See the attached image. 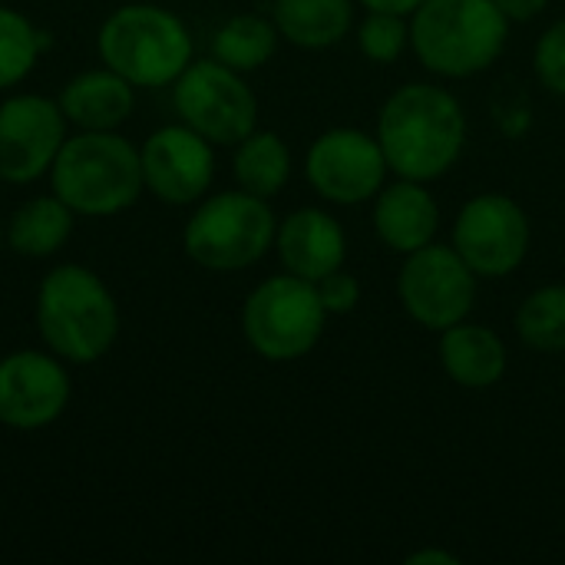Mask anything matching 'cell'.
Instances as JSON below:
<instances>
[{
    "label": "cell",
    "instance_id": "1",
    "mask_svg": "<svg viewBox=\"0 0 565 565\" xmlns=\"http://www.w3.org/2000/svg\"><path fill=\"white\" fill-rule=\"evenodd\" d=\"M36 331L66 364H96L119 334V305L86 265H56L36 288Z\"/></svg>",
    "mask_w": 565,
    "mask_h": 565
},
{
    "label": "cell",
    "instance_id": "2",
    "mask_svg": "<svg viewBox=\"0 0 565 565\" xmlns=\"http://www.w3.org/2000/svg\"><path fill=\"white\" fill-rule=\"evenodd\" d=\"M467 122L460 103L427 83L397 89L381 113V149L387 169L427 182L444 175L463 149Z\"/></svg>",
    "mask_w": 565,
    "mask_h": 565
},
{
    "label": "cell",
    "instance_id": "3",
    "mask_svg": "<svg viewBox=\"0 0 565 565\" xmlns=\"http://www.w3.org/2000/svg\"><path fill=\"white\" fill-rule=\"evenodd\" d=\"M50 185L76 215H119L146 189L139 149L116 129H79L60 146L50 166Z\"/></svg>",
    "mask_w": 565,
    "mask_h": 565
},
{
    "label": "cell",
    "instance_id": "4",
    "mask_svg": "<svg viewBox=\"0 0 565 565\" xmlns=\"http://www.w3.org/2000/svg\"><path fill=\"white\" fill-rule=\"evenodd\" d=\"M96 53L103 66L126 76L136 89H159L172 86L192 63V36L169 10L156 3H126L103 20Z\"/></svg>",
    "mask_w": 565,
    "mask_h": 565
},
{
    "label": "cell",
    "instance_id": "5",
    "mask_svg": "<svg viewBox=\"0 0 565 565\" xmlns=\"http://www.w3.org/2000/svg\"><path fill=\"white\" fill-rule=\"evenodd\" d=\"M507 23L493 0H424L414 10L411 40L427 70L473 76L500 56Z\"/></svg>",
    "mask_w": 565,
    "mask_h": 565
},
{
    "label": "cell",
    "instance_id": "6",
    "mask_svg": "<svg viewBox=\"0 0 565 565\" xmlns=\"http://www.w3.org/2000/svg\"><path fill=\"white\" fill-rule=\"evenodd\" d=\"M275 215L252 192H222L205 199L185 222V255L209 271H238L255 265L275 242Z\"/></svg>",
    "mask_w": 565,
    "mask_h": 565
},
{
    "label": "cell",
    "instance_id": "7",
    "mask_svg": "<svg viewBox=\"0 0 565 565\" xmlns=\"http://www.w3.org/2000/svg\"><path fill=\"white\" fill-rule=\"evenodd\" d=\"M324 315L318 285L288 271L262 281L248 295L242 328L255 354L265 361H295L318 344Z\"/></svg>",
    "mask_w": 565,
    "mask_h": 565
},
{
    "label": "cell",
    "instance_id": "8",
    "mask_svg": "<svg viewBox=\"0 0 565 565\" xmlns=\"http://www.w3.org/2000/svg\"><path fill=\"white\" fill-rule=\"evenodd\" d=\"M175 113L212 146H235L255 132L258 103L238 70L218 60H192L172 83Z\"/></svg>",
    "mask_w": 565,
    "mask_h": 565
},
{
    "label": "cell",
    "instance_id": "9",
    "mask_svg": "<svg viewBox=\"0 0 565 565\" xmlns=\"http://www.w3.org/2000/svg\"><path fill=\"white\" fill-rule=\"evenodd\" d=\"M66 142V116L56 99L13 93L0 103V182L30 185L43 179Z\"/></svg>",
    "mask_w": 565,
    "mask_h": 565
},
{
    "label": "cell",
    "instance_id": "10",
    "mask_svg": "<svg viewBox=\"0 0 565 565\" xmlns=\"http://www.w3.org/2000/svg\"><path fill=\"white\" fill-rule=\"evenodd\" d=\"M401 301L414 321L424 328L447 331L460 324L473 308V268L460 258L457 248L424 245L411 252L397 281Z\"/></svg>",
    "mask_w": 565,
    "mask_h": 565
},
{
    "label": "cell",
    "instance_id": "11",
    "mask_svg": "<svg viewBox=\"0 0 565 565\" xmlns=\"http://www.w3.org/2000/svg\"><path fill=\"white\" fill-rule=\"evenodd\" d=\"M53 351H10L0 358V424L20 434L56 424L70 404L73 384Z\"/></svg>",
    "mask_w": 565,
    "mask_h": 565
},
{
    "label": "cell",
    "instance_id": "12",
    "mask_svg": "<svg viewBox=\"0 0 565 565\" xmlns=\"http://www.w3.org/2000/svg\"><path fill=\"white\" fill-rule=\"evenodd\" d=\"M454 242L473 275L500 278L523 262L530 248V222L513 199L480 195L460 212Z\"/></svg>",
    "mask_w": 565,
    "mask_h": 565
},
{
    "label": "cell",
    "instance_id": "13",
    "mask_svg": "<svg viewBox=\"0 0 565 565\" xmlns=\"http://www.w3.org/2000/svg\"><path fill=\"white\" fill-rule=\"evenodd\" d=\"M139 159H142V185L166 205L199 202L215 175L212 142L195 129H189L185 122L156 129L142 142Z\"/></svg>",
    "mask_w": 565,
    "mask_h": 565
},
{
    "label": "cell",
    "instance_id": "14",
    "mask_svg": "<svg viewBox=\"0 0 565 565\" xmlns=\"http://www.w3.org/2000/svg\"><path fill=\"white\" fill-rule=\"evenodd\" d=\"M387 172V159L381 142L354 129L324 132L308 152V179L311 185L341 205L367 202Z\"/></svg>",
    "mask_w": 565,
    "mask_h": 565
},
{
    "label": "cell",
    "instance_id": "15",
    "mask_svg": "<svg viewBox=\"0 0 565 565\" xmlns=\"http://www.w3.org/2000/svg\"><path fill=\"white\" fill-rule=\"evenodd\" d=\"M275 245L285 268L308 281H321L324 275L338 271L344 262V232L331 215L318 209L291 212L278 225Z\"/></svg>",
    "mask_w": 565,
    "mask_h": 565
},
{
    "label": "cell",
    "instance_id": "16",
    "mask_svg": "<svg viewBox=\"0 0 565 565\" xmlns=\"http://www.w3.org/2000/svg\"><path fill=\"white\" fill-rule=\"evenodd\" d=\"M76 129H119L136 109V86L109 66L73 76L56 96Z\"/></svg>",
    "mask_w": 565,
    "mask_h": 565
},
{
    "label": "cell",
    "instance_id": "17",
    "mask_svg": "<svg viewBox=\"0 0 565 565\" xmlns=\"http://www.w3.org/2000/svg\"><path fill=\"white\" fill-rule=\"evenodd\" d=\"M440 212L437 202L427 189H420L414 179H404L401 185H391L374 209V225L377 235L394 248V252H417L424 245H430L434 232H437Z\"/></svg>",
    "mask_w": 565,
    "mask_h": 565
},
{
    "label": "cell",
    "instance_id": "18",
    "mask_svg": "<svg viewBox=\"0 0 565 565\" xmlns=\"http://www.w3.org/2000/svg\"><path fill=\"white\" fill-rule=\"evenodd\" d=\"M76 225V212L60 195H36L7 218V245L23 258L56 255Z\"/></svg>",
    "mask_w": 565,
    "mask_h": 565
},
{
    "label": "cell",
    "instance_id": "19",
    "mask_svg": "<svg viewBox=\"0 0 565 565\" xmlns=\"http://www.w3.org/2000/svg\"><path fill=\"white\" fill-rule=\"evenodd\" d=\"M447 374L463 387H493L507 371L503 341L480 324H454L440 344Z\"/></svg>",
    "mask_w": 565,
    "mask_h": 565
},
{
    "label": "cell",
    "instance_id": "20",
    "mask_svg": "<svg viewBox=\"0 0 565 565\" xmlns=\"http://www.w3.org/2000/svg\"><path fill=\"white\" fill-rule=\"evenodd\" d=\"M275 26L295 46H334L351 30V0H275Z\"/></svg>",
    "mask_w": 565,
    "mask_h": 565
},
{
    "label": "cell",
    "instance_id": "21",
    "mask_svg": "<svg viewBox=\"0 0 565 565\" xmlns=\"http://www.w3.org/2000/svg\"><path fill=\"white\" fill-rule=\"evenodd\" d=\"M275 46H278V26L258 13H238L225 20L212 40L215 60L238 73H252L265 66L275 56Z\"/></svg>",
    "mask_w": 565,
    "mask_h": 565
},
{
    "label": "cell",
    "instance_id": "22",
    "mask_svg": "<svg viewBox=\"0 0 565 565\" xmlns=\"http://www.w3.org/2000/svg\"><path fill=\"white\" fill-rule=\"evenodd\" d=\"M291 172V156L288 146L281 142V136L275 132H248L238 142L235 152V179L245 192L268 199L275 195Z\"/></svg>",
    "mask_w": 565,
    "mask_h": 565
},
{
    "label": "cell",
    "instance_id": "23",
    "mask_svg": "<svg viewBox=\"0 0 565 565\" xmlns=\"http://www.w3.org/2000/svg\"><path fill=\"white\" fill-rule=\"evenodd\" d=\"M50 33L13 7L0 3V93L20 86L50 50Z\"/></svg>",
    "mask_w": 565,
    "mask_h": 565
},
{
    "label": "cell",
    "instance_id": "24",
    "mask_svg": "<svg viewBox=\"0 0 565 565\" xmlns=\"http://www.w3.org/2000/svg\"><path fill=\"white\" fill-rule=\"evenodd\" d=\"M520 338L546 354L565 351V288L553 285L536 295H530L516 315Z\"/></svg>",
    "mask_w": 565,
    "mask_h": 565
},
{
    "label": "cell",
    "instance_id": "25",
    "mask_svg": "<svg viewBox=\"0 0 565 565\" xmlns=\"http://www.w3.org/2000/svg\"><path fill=\"white\" fill-rule=\"evenodd\" d=\"M404 43H407L404 13L371 10V17L361 23V50L377 63H394L404 53Z\"/></svg>",
    "mask_w": 565,
    "mask_h": 565
},
{
    "label": "cell",
    "instance_id": "26",
    "mask_svg": "<svg viewBox=\"0 0 565 565\" xmlns=\"http://www.w3.org/2000/svg\"><path fill=\"white\" fill-rule=\"evenodd\" d=\"M536 73L553 89L565 93V20L546 30V36L536 46Z\"/></svg>",
    "mask_w": 565,
    "mask_h": 565
},
{
    "label": "cell",
    "instance_id": "27",
    "mask_svg": "<svg viewBox=\"0 0 565 565\" xmlns=\"http://www.w3.org/2000/svg\"><path fill=\"white\" fill-rule=\"evenodd\" d=\"M315 285H318V295H321L324 311H334V315L351 311L358 305V298H361V285L354 281V275H344L341 268L331 271V275H324Z\"/></svg>",
    "mask_w": 565,
    "mask_h": 565
},
{
    "label": "cell",
    "instance_id": "28",
    "mask_svg": "<svg viewBox=\"0 0 565 565\" xmlns=\"http://www.w3.org/2000/svg\"><path fill=\"white\" fill-rule=\"evenodd\" d=\"M493 3L507 20H533L546 7V0H493Z\"/></svg>",
    "mask_w": 565,
    "mask_h": 565
},
{
    "label": "cell",
    "instance_id": "29",
    "mask_svg": "<svg viewBox=\"0 0 565 565\" xmlns=\"http://www.w3.org/2000/svg\"><path fill=\"white\" fill-rule=\"evenodd\" d=\"M367 10H387V13H411L417 10L424 0H361Z\"/></svg>",
    "mask_w": 565,
    "mask_h": 565
},
{
    "label": "cell",
    "instance_id": "30",
    "mask_svg": "<svg viewBox=\"0 0 565 565\" xmlns=\"http://www.w3.org/2000/svg\"><path fill=\"white\" fill-rule=\"evenodd\" d=\"M407 563L411 565H424V563L457 565V556H450V553H437V550H427V553H417V556H411Z\"/></svg>",
    "mask_w": 565,
    "mask_h": 565
},
{
    "label": "cell",
    "instance_id": "31",
    "mask_svg": "<svg viewBox=\"0 0 565 565\" xmlns=\"http://www.w3.org/2000/svg\"><path fill=\"white\" fill-rule=\"evenodd\" d=\"M3 242H7V228L0 225V248H3Z\"/></svg>",
    "mask_w": 565,
    "mask_h": 565
}]
</instances>
